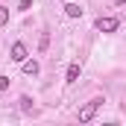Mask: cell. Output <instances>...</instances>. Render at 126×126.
<instances>
[{
	"mask_svg": "<svg viewBox=\"0 0 126 126\" xmlns=\"http://www.w3.org/2000/svg\"><path fill=\"white\" fill-rule=\"evenodd\" d=\"M117 6H126V0H117Z\"/></svg>",
	"mask_w": 126,
	"mask_h": 126,
	"instance_id": "obj_12",
	"label": "cell"
},
{
	"mask_svg": "<svg viewBox=\"0 0 126 126\" xmlns=\"http://www.w3.org/2000/svg\"><path fill=\"white\" fill-rule=\"evenodd\" d=\"M117 27H120L117 18H97V30L100 32H114Z\"/></svg>",
	"mask_w": 126,
	"mask_h": 126,
	"instance_id": "obj_2",
	"label": "cell"
},
{
	"mask_svg": "<svg viewBox=\"0 0 126 126\" xmlns=\"http://www.w3.org/2000/svg\"><path fill=\"white\" fill-rule=\"evenodd\" d=\"M47 44H50V35H47V32H44V35H41V44H38V50H41V53H44V50H47Z\"/></svg>",
	"mask_w": 126,
	"mask_h": 126,
	"instance_id": "obj_8",
	"label": "cell"
},
{
	"mask_svg": "<svg viewBox=\"0 0 126 126\" xmlns=\"http://www.w3.org/2000/svg\"><path fill=\"white\" fill-rule=\"evenodd\" d=\"M64 15H67V18H79V15H82L79 3H64Z\"/></svg>",
	"mask_w": 126,
	"mask_h": 126,
	"instance_id": "obj_6",
	"label": "cell"
},
{
	"mask_svg": "<svg viewBox=\"0 0 126 126\" xmlns=\"http://www.w3.org/2000/svg\"><path fill=\"white\" fill-rule=\"evenodd\" d=\"M79 73H82V67H79V64L73 62L70 67H67V79H64V82H67V85H73V82L79 79Z\"/></svg>",
	"mask_w": 126,
	"mask_h": 126,
	"instance_id": "obj_4",
	"label": "cell"
},
{
	"mask_svg": "<svg viewBox=\"0 0 126 126\" xmlns=\"http://www.w3.org/2000/svg\"><path fill=\"white\" fill-rule=\"evenodd\" d=\"M6 88H9V76H3V73H0V91H6Z\"/></svg>",
	"mask_w": 126,
	"mask_h": 126,
	"instance_id": "obj_10",
	"label": "cell"
},
{
	"mask_svg": "<svg viewBox=\"0 0 126 126\" xmlns=\"http://www.w3.org/2000/svg\"><path fill=\"white\" fill-rule=\"evenodd\" d=\"M38 70H41V64L35 62V59H27V62H24V73H27V76H38Z\"/></svg>",
	"mask_w": 126,
	"mask_h": 126,
	"instance_id": "obj_5",
	"label": "cell"
},
{
	"mask_svg": "<svg viewBox=\"0 0 126 126\" xmlns=\"http://www.w3.org/2000/svg\"><path fill=\"white\" fill-rule=\"evenodd\" d=\"M12 62H18V64L27 62V44H21V41L12 44Z\"/></svg>",
	"mask_w": 126,
	"mask_h": 126,
	"instance_id": "obj_3",
	"label": "cell"
},
{
	"mask_svg": "<svg viewBox=\"0 0 126 126\" xmlns=\"http://www.w3.org/2000/svg\"><path fill=\"white\" fill-rule=\"evenodd\" d=\"M100 106H103V100H91V103H85V106L79 109V114H76V117H79V123H91Z\"/></svg>",
	"mask_w": 126,
	"mask_h": 126,
	"instance_id": "obj_1",
	"label": "cell"
},
{
	"mask_svg": "<svg viewBox=\"0 0 126 126\" xmlns=\"http://www.w3.org/2000/svg\"><path fill=\"white\" fill-rule=\"evenodd\" d=\"M6 24H9V9L0 6V27H6Z\"/></svg>",
	"mask_w": 126,
	"mask_h": 126,
	"instance_id": "obj_7",
	"label": "cell"
},
{
	"mask_svg": "<svg viewBox=\"0 0 126 126\" xmlns=\"http://www.w3.org/2000/svg\"><path fill=\"white\" fill-rule=\"evenodd\" d=\"M21 109H24V111H30V109H32V100H30V97H21Z\"/></svg>",
	"mask_w": 126,
	"mask_h": 126,
	"instance_id": "obj_9",
	"label": "cell"
},
{
	"mask_svg": "<svg viewBox=\"0 0 126 126\" xmlns=\"http://www.w3.org/2000/svg\"><path fill=\"white\" fill-rule=\"evenodd\" d=\"M103 126H117V123H114V120H109V123H103Z\"/></svg>",
	"mask_w": 126,
	"mask_h": 126,
	"instance_id": "obj_11",
	"label": "cell"
}]
</instances>
